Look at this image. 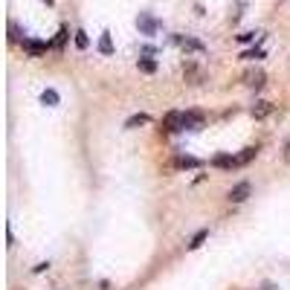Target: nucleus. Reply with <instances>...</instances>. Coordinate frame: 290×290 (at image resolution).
Returning a JSON list of instances; mask_svg holds the SVG:
<instances>
[{
    "mask_svg": "<svg viewBox=\"0 0 290 290\" xmlns=\"http://www.w3.org/2000/svg\"><path fill=\"white\" fill-rule=\"evenodd\" d=\"M23 38H26V35L17 29V23H15V20H9V41L15 44V41H23Z\"/></svg>",
    "mask_w": 290,
    "mask_h": 290,
    "instance_id": "nucleus-19",
    "label": "nucleus"
},
{
    "mask_svg": "<svg viewBox=\"0 0 290 290\" xmlns=\"http://www.w3.org/2000/svg\"><path fill=\"white\" fill-rule=\"evenodd\" d=\"M47 3H55V0H47Z\"/></svg>",
    "mask_w": 290,
    "mask_h": 290,
    "instance_id": "nucleus-26",
    "label": "nucleus"
},
{
    "mask_svg": "<svg viewBox=\"0 0 290 290\" xmlns=\"http://www.w3.org/2000/svg\"><path fill=\"white\" fill-rule=\"evenodd\" d=\"M250 41H261V32H241L238 44H250Z\"/></svg>",
    "mask_w": 290,
    "mask_h": 290,
    "instance_id": "nucleus-22",
    "label": "nucleus"
},
{
    "mask_svg": "<svg viewBox=\"0 0 290 290\" xmlns=\"http://www.w3.org/2000/svg\"><path fill=\"white\" fill-rule=\"evenodd\" d=\"M137 29L142 35H157V29H160V23L154 20L148 12H139V17H137Z\"/></svg>",
    "mask_w": 290,
    "mask_h": 290,
    "instance_id": "nucleus-7",
    "label": "nucleus"
},
{
    "mask_svg": "<svg viewBox=\"0 0 290 290\" xmlns=\"http://www.w3.org/2000/svg\"><path fill=\"white\" fill-rule=\"evenodd\" d=\"M137 67L142 70V73H148V76H151V73H157V61H154L151 55H142V58L137 61Z\"/></svg>",
    "mask_w": 290,
    "mask_h": 290,
    "instance_id": "nucleus-16",
    "label": "nucleus"
},
{
    "mask_svg": "<svg viewBox=\"0 0 290 290\" xmlns=\"http://www.w3.org/2000/svg\"><path fill=\"white\" fill-rule=\"evenodd\" d=\"M47 267H50V261H41V264H35V270H32V273H44Z\"/></svg>",
    "mask_w": 290,
    "mask_h": 290,
    "instance_id": "nucleus-24",
    "label": "nucleus"
},
{
    "mask_svg": "<svg viewBox=\"0 0 290 290\" xmlns=\"http://www.w3.org/2000/svg\"><path fill=\"white\" fill-rule=\"evenodd\" d=\"M67 35H70V29H67V26H61V29H58V38L52 41V47H58V50H61V47L67 44Z\"/></svg>",
    "mask_w": 290,
    "mask_h": 290,
    "instance_id": "nucleus-20",
    "label": "nucleus"
},
{
    "mask_svg": "<svg viewBox=\"0 0 290 290\" xmlns=\"http://www.w3.org/2000/svg\"><path fill=\"white\" fill-rule=\"evenodd\" d=\"M206 238H209V229H197V232L192 235V241H189V250H200Z\"/></svg>",
    "mask_w": 290,
    "mask_h": 290,
    "instance_id": "nucleus-15",
    "label": "nucleus"
},
{
    "mask_svg": "<svg viewBox=\"0 0 290 290\" xmlns=\"http://www.w3.org/2000/svg\"><path fill=\"white\" fill-rule=\"evenodd\" d=\"M171 44L183 47L186 52H206L203 41H197V38H192V35H171Z\"/></svg>",
    "mask_w": 290,
    "mask_h": 290,
    "instance_id": "nucleus-3",
    "label": "nucleus"
},
{
    "mask_svg": "<svg viewBox=\"0 0 290 290\" xmlns=\"http://www.w3.org/2000/svg\"><path fill=\"white\" fill-rule=\"evenodd\" d=\"M250 192H253V186H250L247 180H241V183H235V186L229 189V203H244V200L250 197Z\"/></svg>",
    "mask_w": 290,
    "mask_h": 290,
    "instance_id": "nucleus-5",
    "label": "nucleus"
},
{
    "mask_svg": "<svg viewBox=\"0 0 290 290\" xmlns=\"http://www.w3.org/2000/svg\"><path fill=\"white\" fill-rule=\"evenodd\" d=\"M174 166H177V169H200L203 163H200L197 157H192V154H177V157H174Z\"/></svg>",
    "mask_w": 290,
    "mask_h": 290,
    "instance_id": "nucleus-8",
    "label": "nucleus"
},
{
    "mask_svg": "<svg viewBox=\"0 0 290 290\" xmlns=\"http://www.w3.org/2000/svg\"><path fill=\"white\" fill-rule=\"evenodd\" d=\"M20 44H23V52H26V55H32V58L44 55V52L52 47V44H47V41H32V38H23Z\"/></svg>",
    "mask_w": 290,
    "mask_h": 290,
    "instance_id": "nucleus-6",
    "label": "nucleus"
},
{
    "mask_svg": "<svg viewBox=\"0 0 290 290\" xmlns=\"http://www.w3.org/2000/svg\"><path fill=\"white\" fill-rule=\"evenodd\" d=\"M41 102L47 104V107H55V104L61 102V96H58V90H52V87H47V90L41 93Z\"/></svg>",
    "mask_w": 290,
    "mask_h": 290,
    "instance_id": "nucleus-13",
    "label": "nucleus"
},
{
    "mask_svg": "<svg viewBox=\"0 0 290 290\" xmlns=\"http://www.w3.org/2000/svg\"><path fill=\"white\" fill-rule=\"evenodd\" d=\"M241 58L244 61H261V58H267V52H264V47H253V50L241 52Z\"/></svg>",
    "mask_w": 290,
    "mask_h": 290,
    "instance_id": "nucleus-12",
    "label": "nucleus"
},
{
    "mask_svg": "<svg viewBox=\"0 0 290 290\" xmlns=\"http://www.w3.org/2000/svg\"><path fill=\"white\" fill-rule=\"evenodd\" d=\"M261 290H279V288H276V285H270V282H267V285H264V288H261Z\"/></svg>",
    "mask_w": 290,
    "mask_h": 290,
    "instance_id": "nucleus-25",
    "label": "nucleus"
},
{
    "mask_svg": "<svg viewBox=\"0 0 290 290\" xmlns=\"http://www.w3.org/2000/svg\"><path fill=\"white\" fill-rule=\"evenodd\" d=\"M212 166H215V169H235V166H238V157H232V154H215Z\"/></svg>",
    "mask_w": 290,
    "mask_h": 290,
    "instance_id": "nucleus-11",
    "label": "nucleus"
},
{
    "mask_svg": "<svg viewBox=\"0 0 290 290\" xmlns=\"http://www.w3.org/2000/svg\"><path fill=\"white\" fill-rule=\"evenodd\" d=\"M160 131L163 134H174V131H183V110H169L163 122H160Z\"/></svg>",
    "mask_w": 290,
    "mask_h": 290,
    "instance_id": "nucleus-1",
    "label": "nucleus"
},
{
    "mask_svg": "<svg viewBox=\"0 0 290 290\" xmlns=\"http://www.w3.org/2000/svg\"><path fill=\"white\" fill-rule=\"evenodd\" d=\"M183 76L189 79V85H200V79H203L194 61H183Z\"/></svg>",
    "mask_w": 290,
    "mask_h": 290,
    "instance_id": "nucleus-10",
    "label": "nucleus"
},
{
    "mask_svg": "<svg viewBox=\"0 0 290 290\" xmlns=\"http://www.w3.org/2000/svg\"><path fill=\"white\" fill-rule=\"evenodd\" d=\"M99 52H102V55H113V41H110V32H102V38H99Z\"/></svg>",
    "mask_w": 290,
    "mask_h": 290,
    "instance_id": "nucleus-17",
    "label": "nucleus"
},
{
    "mask_svg": "<svg viewBox=\"0 0 290 290\" xmlns=\"http://www.w3.org/2000/svg\"><path fill=\"white\" fill-rule=\"evenodd\" d=\"M273 110H276V104H273V102H256L253 107H250V113H253L256 119H267V116H270Z\"/></svg>",
    "mask_w": 290,
    "mask_h": 290,
    "instance_id": "nucleus-9",
    "label": "nucleus"
},
{
    "mask_svg": "<svg viewBox=\"0 0 290 290\" xmlns=\"http://www.w3.org/2000/svg\"><path fill=\"white\" fill-rule=\"evenodd\" d=\"M139 52H142V55H154L157 50H154L151 44H142V47H139Z\"/></svg>",
    "mask_w": 290,
    "mask_h": 290,
    "instance_id": "nucleus-23",
    "label": "nucleus"
},
{
    "mask_svg": "<svg viewBox=\"0 0 290 290\" xmlns=\"http://www.w3.org/2000/svg\"><path fill=\"white\" fill-rule=\"evenodd\" d=\"M76 47H79V50H87V47H90V38H87V32H82V29L76 32Z\"/></svg>",
    "mask_w": 290,
    "mask_h": 290,
    "instance_id": "nucleus-21",
    "label": "nucleus"
},
{
    "mask_svg": "<svg viewBox=\"0 0 290 290\" xmlns=\"http://www.w3.org/2000/svg\"><path fill=\"white\" fill-rule=\"evenodd\" d=\"M148 122H151V116H148V113H134L131 119L125 122V128H128V131H134V128H139V125H148Z\"/></svg>",
    "mask_w": 290,
    "mask_h": 290,
    "instance_id": "nucleus-14",
    "label": "nucleus"
},
{
    "mask_svg": "<svg viewBox=\"0 0 290 290\" xmlns=\"http://www.w3.org/2000/svg\"><path fill=\"white\" fill-rule=\"evenodd\" d=\"M256 154H258V148H253V145H250V148H244V151L238 154V166H247V163H250Z\"/></svg>",
    "mask_w": 290,
    "mask_h": 290,
    "instance_id": "nucleus-18",
    "label": "nucleus"
},
{
    "mask_svg": "<svg viewBox=\"0 0 290 290\" xmlns=\"http://www.w3.org/2000/svg\"><path fill=\"white\" fill-rule=\"evenodd\" d=\"M241 82L250 87V90H261V87L267 85V76H264V70H258V67H250V70H244V76H241Z\"/></svg>",
    "mask_w": 290,
    "mask_h": 290,
    "instance_id": "nucleus-2",
    "label": "nucleus"
},
{
    "mask_svg": "<svg viewBox=\"0 0 290 290\" xmlns=\"http://www.w3.org/2000/svg\"><path fill=\"white\" fill-rule=\"evenodd\" d=\"M203 128V113L200 110H183V131H200Z\"/></svg>",
    "mask_w": 290,
    "mask_h": 290,
    "instance_id": "nucleus-4",
    "label": "nucleus"
}]
</instances>
